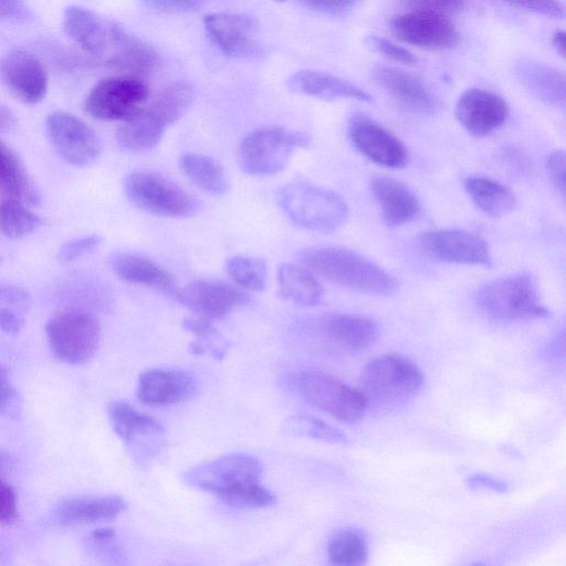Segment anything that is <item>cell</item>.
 I'll use <instances>...</instances> for the list:
<instances>
[{
	"label": "cell",
	"instance_id": "obj_1",
	"mask_svg": "<svg viewBox=\"0 0 566 566\" xmlns=\"http://www.w3.org/2000/svg\"><path fill=\"white\" fill-rule=\"evenodd\" d=\"M301 262L338 285L360 293L389 296L399 286L397 279L364 255L340 247H318L300 253Z\"/></svg>",
	"mask_w": 566,
	"mask_h": 566
},
{
	"label": "cell",
	"instance_id": "obj_2",
	"mask_svg": "<svg viewBox=\"0 0 566 566\" xmlns=\"http://www.w3.org/2000/svg\"><path fill=\"white\" fill-rule=\"evenodd\" d=\"M422 382V373L413 361L400 355H382L366 365L358 390L367 409L387 415L407 406Z\"/></svg>",
	"mask_w": 566,
	"mask_h": 566
},
{
	"label": "cell",
	"instance_id": "obj_3",
	"mask_svg": "<svg viewBox=\"0 0 566 566\" xmlns=\"http://www.w3.org/2000/svg\"><path fill=\"white\" fill-rule=\"evenodd\" d=\"M192 86L185 81L165 87L149 105L116 132L118 146L129 153H144L155 148L166 129L179 120L192 104Z\"/></svg>",
	"mask_w": 566,
	"mask_h": 566
},
{
	"label": "cell",
	"instance_id": "obj_4",
	"mask_svg": "<svg viewBox=\"0 0 566 566\" xmlns=\"http://www.w3.org/2000/svg\"><path fill=\"white\" fill-rule=\"evenodd\" d=\"M276 200L294 224L315 232H334L348 217V206L338 193L308 181L282 186Z\"/></svg>",
	"mask_w": 566,
	"mask_h": 566
},
{
	"label": "cell",
	"instance_id": "obj_5",
	"mask_svg": "<svg viewBox=\"0 0 566 566\" xmlns=\"http://www.w3.org/2000/svg\"><path fill=\"white\" fill-rule=\"evenodd\" d=\"M283 381L305 402L338 421L356 422L367 410L358 388H353L328 373L298 369L286 374Z\"/></svg>",
	"mask_w": 566,
	"mask_h": 566
},
{
	"label": "cell",
	"instance_id": "obj_6",
	"mask_svg": "<svg viewBox=\"0 0 566 566\" xmlns=\"http://www.w3.org/2000/svg\"><path fill=\"white\" fill-rule=\"evenodd\" d=\"M311 144V137L280 126H266L251 130L239 145L238 160L241 169L256 177L280 172L293 153Z\"/></svg>",
	"mask_w": 566,
	"mask_h": 566
},
{
	"label": "cell",
	"instance_id": "obj_7",
	"mask_svg": "<svg viewBox=\"0 0 566 566\" xmlns=\"http://www.w3.org/2000/svg\"><path fill=\"white\" fill-rule=\"evenodd\" d=\"M479 306L501 321H523L549 316L541 302L536 279L516 273L483 285L476 293Z\"/></svg>",
	"mask_w": 566,
	"mask_h": 566
},
{
	"label": "cell",
	"instance_id": "obj_8",
	"mask_svg": "<svg viewBox=\"0 0 566 566\" xmlns=\"http://www.w3.org/2000/svg\"><path fill=\"white\" fill-rule=\"evenodd\" d=\"M124 192L137 208L151 214L188 218L200 208L198 200L169 179L149 171H134L124 180Z\"/></svg>",
	"mask_w": 566,
	"mask_h": 566
},
{
	"label": "cell",
	"instance_id": "obj_9",
	"mask_svg": "<svg viewBox=\"0 0 566 566\" xmlns=\"http://www.w3.org/2000/svg\"><path fill=\"white\" fill-rule=\"evenodd\" d=\"M45 334L57 359L70 365H80L90 360L97 350L101 325L88 312L67 310L48 321Z\"/></svg>",
	"mask_w": 566,
	"mask_h": 566
},
{
	"label": "cell",
	"instance_id": "obj_10",
	"mask_svg": "<svg viewBox=\"0 0 566 566\" xmlns=\"http://www.w3.org/2000/svg\"><path fill=\"white\" fill-rule=\"evenodd\" d=\"M302 334L329 348L358 353L370 347L378 337V326L368 316L329 313L314 316L300 324Z\"/></svg>",
	"mask_w": 566,
	"mask_h": 566
},
{
	"label": "cell",
	"instance_id": "obj_11",
	"mask_svg": "<svg viewBox=\"0 0 566 566\" xmlns=\"http://www.w3.org/2000/svg\"><path fill=\"white\" fill-rule=\"evenodd\" d=\"M148 86L137 76L116 75L97 82L88 92L84 107L93 118L126 122L145 106Z\"/></svg>",
	"mask_w": 566,
	"mask_h": 566
},
{
	"label": "cell",
	"instance_id": "obj_12",
	"mask_svg": "<svg viewBox=\"0 0 566 566\" xmlns=\"http://www.w3.org/2000/svg\"><path fill=\"white\" fill-rule=\"evenodd\" d=\"M263 473L261 461L245 453H231L198 464L182 475L189 486L209 491L219 497L244 485L259 482Z\"/></svg>",
	"mask_w": 566,
	"mask_h": 566
},
{
	"label": "cell",
	"instance_id": "obj_13",
	"mask_svg": "<svg viewBox=\"0 0 566 566\" xmlns=\"http://www.w3.org/2000/svg\"><path fill=\"white\" fill-rule=\"evenodd\" d=\"M107 416L114 432L136 461L145 464L161 452L165 429L156 419L118 400L109 402Z\"/></svg>",
	"mask_w": 566,
	"mask_h": 566
},
{
	"label": "cell",
	"instance_id": "obj_14",
	"mask_svg": "<svg viewBox=\"0 0 566 566\" xmlns=\"http://www.w3.org/2000/svg\"><path fill=\"white\" fill-rule=\"evenodd\" d=\"M45 128L59 156L70 165L83 167L95 161L102 143L95 130L73 114L55 111L48 115Z\"/></svg>",
	"mask_w": 566,
	"mask_h": 566
},
{
	"label": "cell",
	"instance_id": "obj_15",
	"mask_svg": "<svg viewBox=\"0 0 566 566\" xmlns=\"http://www.w3.org/2000/svg\"><path fill=\"white\" fill-rule=\"evenodd\" d=\"M399 41L426 50H450L458 45L459 33L446 14L412 10L396 14L389 22Z\"/></svg>",
	"mask_w": 566,
	"mask_h": 566
},
{
	"label": "cell",
	"instance_id": "obj_16",
	"mask_svg": "<svg viewBox=\"0 0 566 566\" xmlns=\"http://www.w3.org/2000/svg\"><path fill=\"white\" fill-rule=\"evenodd\" d=\"M353 146L369 160L386 168H402L408 164L405 144L391 132L364 114H355L347 126Z\"/></svg>",
	"mask_w": 566,
	"mask_h": 566
},
{
	"label": "cell",
	"instance_id": "obj_17",
	"mask_svg": "<svg viewBox=\"0 0 566 566\" xmlns=\"http://www.w3.org/2000/svg\"><path fill=\"white\" fill-rule=\"evenodd\" d=\"M175 296L195 315L210 321L224 318L250 300L241 287L212 280H196L175 292Z\"/></svg>",
	"mask_w": 566,
	"mask_h": 566
},
{
	"label": "cell",
	"instance_id": "obj_18",
	"mask_svg": "<svg viewBox=\"0 0 566 566\" xmlns=\"http://www.w3.org/2000/svg\"><path fill=\"white\" fill-rule=\"evenodd\" d=\"M419 247L431 256L450 263L491 266L488 243L462 230H429L419 234Z\"/></svg>",
	"mask_w": 566,
	"mask_h": 566
},
{
	"label": "cell",
	"instance_id": "obj_19",
	"mask_svg": "<svg viewBox=\"0 0 566 566\" xmlns=\"http://www.w3.org/2000/svg\"><path fill=\"white\" fill-rule=\"evenodd\" d=\"M0 81L25 104H38L48 91V74L40 60L23 50H10L0 56Z\"/></svg>",
	"mask_w": 566,
	"mask_h": 566
},
{
	"label": "cell",
	"instance_id": "obj_20",
	"mask_svg": "<svg viewBox=\"0 0 566 566\" xmlns=\"http://www.w3.org/2000/svg\"><path fill=\"white\" fill-rule=\"evenodd\" d=\"M510 106L496 93L482 88L463 92L455 103L454 115L460 125L475 137H484L507 119Z\"/></svg>",
	"mask_w": 566,
	"mask_h": 566
},
{
	"label": "cell",
	"instance_id": "obj_21",
	"mask_svg": "<svg viewBox=\"0 0 566 566\" xmlns=\"http://www.w3.org/2000/svg\"><path fill=\"white\" fill-rule=\"evenodd\" d=\"M203 24L220 50L233 57H251L259 52L255 34L258 20L247 13H208Z\"/></svg>",
	"mask_w": 566,
	"mask_h": 566
},
{
	"label": "cell",
	"instance_id": "obj_22",
	"mask_svg": "<svg viewBox=\"0 0 566 566\" xmlns=\"http://www.w3.org/2000/svg\"><path fill=\"white\" fill-rule=\"evenodd\" d=\"M198 380L189 371L171 368H154L140 374L137 397L148 406H169L193 397Z\"/></svg>",
	"mask_w": 566,
	"mask_h": 566
},
{
	"label": "cell",
	"instance_id": "obj_23",
	"mask_svg": "<svg viewBox=\"0 0 566 566\" xmlns=\"http://www.w3.org/2000/svg\"><path fill=\"white\" fill-rule=\"evenodd\" d=\"M371 76L396 102L410 112L421 115L436 112V97L417 76L391 66L377 67L373 70Z\"/></svg>",
	"mask_w": 566,
	"mask_h": 566
},
{
	"label": "cell",
	"instance_id": "obj_24",
	"mask_svg": "<svg viewBox=\"0 0 566 566\" xmlns=\"http://www.w3.org/2000/svg\"><path fill=\"white\" fill-rule=\"evenodd\" d=\"M109 46L108 65L127 75L149 73L160 64V55L151 45L117 24H109Z\"/></svg>",
	"mask_w": 566,
	"mask_h": 566
},
{
	"label": "cell",
	"instance_id": "obj_25",
	"mask_svg": "<svg viewBox=\"0 0 566 566\" xmlns=\"http://www.w3.org/2000/svg\"><path fill=\"white\" fill-rule=\"evenodd\" d=\"M369 190L388 226L409 223L420 213L421 205L416 193L391 177L374 176Z\"/></svg>",
	"mask_w": 566,
	"mask_h": 566
},
{
	"label": "cell",
	"instance_id": "obj_26",
	"mask_svg": "<svg viewBox=\"0 0 566 566\" xmlns=\"http://www.w3.org/2000/svg\"><path fill=\"white\" fill-rule=\"evenodd\" d=\"M287 86L295 93L326 101L350 98L365 103L373 102V96L359 86L321 71L296 72L289 78Z\"/></svg>",
	"mask_w": 566,
	"mask_h": 566
},
{
	"label": "cell",
	"instance_id": "obj_27",
	"mask_svg": "<svg viewBox=\"0 0 566 566\" xmlns=\"http://www.w3.org/2000/svg\"><path fill=\"white\" fill-rule=\"evenodd\" d=\"M122 496H80L60 501L53 507L54 517L62 524L112 521L125 511Z\"/></svg>",
	"mask_w": 566,
	"mask_h": 566
},
{
	"label": "cell",
	"instance_id": "obj_28",
	"mask_svg": "<svg viewBox=\"0 0 566 566\" xmlns=\"http://www.w3.org/2000/svg\"><path fill=\"white\" fill-rule=\"evenodd\" d=\"M63 29L85 52L101 56L109 43V24L105 23L93 11L69 6L63 12Z\"/></svg>",
	"mask_w": 566,
	"mask_h": 566
},
{
	"label": "cell",
	"instance_id": "obj_29",
	"mask_svg": "<svg viewBox=\"0 0 566 566\" xmlns=\"http://www.w3.org/2000/svg\"><path fill=\"white\" fill-rule=\"evenodd\" d=\"M520 82L538 99L553 106H564L566 83L563 72L541 62L521 60L515 64Z\"/></svg>",
	"mask_w": 566,
	"mask_h": 566
},
{
	"label": "cell",
	"instance_id": "obj_30",
	"mask_svg": "<svg viewBox=\"0 0 566 566\" xmlns=\"http://www.w3.org/2000/svg\"><path fill=\"white\" fill-rule=\"evenodd\" d=\"M113 272L124 282L153 289L169 290L175 279L166 269L142 255L115 253L109 258Z\"/></svg>",
	"mask_w": 566,
	"mask_h": 566
},
{
	"label": "cell",
	"instance_id": "obj_31",
	"mask_svg": "<svg viewBox=\"0 0 566 566\" xmlns=\"http://www.w3.org/2000/svg\"><path fill=\"white\" fill-rule=\"evenodd\" d=\"M0 189L8 198L18 199L31 206L41 200L39 188L28 172L19 155L0 142Z\"/></svg>",
	"mask_w": 566,
	"mask_h": 566
},
{
	"label": "cell",
	"instance_id": "obj_32",
	"mask_svg": "<svg viewBox=\"0 0 566 566\" xmlns=\"http://www.w3.org/2000/svg\"><path fill=\"white\" fill-rule=\"evenodd\" d=\"M280 295L297 305L316 306L324 297V287L307 269L294 263H283L277 270Z\"/></svg>",
	"mask_w": 566,
	"mask_h": 566
},
{
	"label": "cell",
	"instance_id": "obj_33",
	"mask_svg": "<svg viewBox=\"0 0 566 566\" xmlns=\"http://www.w3.org/2000/svg\"><path fill=\"white\" fill-rule=\"evenodd\" d=\"M464 187L475 206L488 216L500 218L516 207L514 193L496 180L480 176L469 177Z\"/></svg>",
	"mask_w": 566,
	"mask_h": 566
},
{
	"label": "cell",
	"instance_id": "obj_34",
	"mask_svg": "<svg viewBox=\"0 0 566 566\" xmlns=\"http://www.w3.org/2000/svg\"><path fill=\"white\" fill-rule=\"evenodd\" d=\"M179 167L184 174L203 191L223 196L230 190V182L223 167L213 158L187 153L180 156Z\"/></svg>",
	"mask_w": 566,
	"mask_h": 566
},
{
	"label": "cell",
	"instance_id": "obj_35",
	"mask_svg": "<svg viewBox=\"0 0 566 566\" xmlns=\"http://www.w3.org/2000/svg\"><path fill=\"white\" fill-rule=\"evenodd\" d=\"M211 322L196 315L185 318L182 327L196 337L189 347L192 354L202 355L208 352L214 359L222 360L229 352L230 344Z\"/></svg>",
	"mask_w": 566,
	"mask_h": 566
},
{
	"label": "cell",
	"instance_id": "obj_36",
	"mask_svg": "<svg viewBox=\"0 0 566 566\" xmlns=\"http://www.w3.org/2000/svg\"><path fill=\"white\" fill-rule=\"evenodd\" d=\"M30 306L31 298L24 290L0 284V329L10 335L19 333Z\"/></svg>",
	"mask_w": 566,
	"mask_h": 566
},
{
	"label": "cell",
	"instance_id": "obj_37",
	"mask_svg": "<svg viewBox=\"0 0 566 566\" xmlns=\"http://www.w3.org/2000/svg\"><path fill=\"white\" fill-rule=\"evenodd\" d=\"M327 553L331 562L340 566L361 565L368 556L365 537L356 530H342L329 539Z\"/></svg>",
	"mask_w": 566,
	"mask_h": 566
},
{
	"label": "cell",
	"instance_id": "obj_38",
	"mask_svg": "<svg viewBox=\"0 0 566 566\" xmlns=\"http://www.w3.org/2000/svg\"><path fill=\"white\" fill-rule=\"evenodd\" d=\"M27 203L6 198L0 203V229L2 233L11 239H19L33 232L41 224V219Z\"/></svg>",
	"mask_w": 566,
	"mask_h": 566
},
{
	"label": "cell",
	"instance_id": "obj_39",
	"mask_svg": "<svg viewBox=\"0 0 566 566\" xmlns=\"http://www.w3.org/2000/svg\"><path fill=\"white\" fill-rule=\"evenodd\" d=\"M284 431L296 437H305L328 443L347 444V437L337 428L308 415H294L283 424Z\"/></svg>",
	"mask_w": 566,
	"mask_h": 566
},
{
	"label": "cell",
	"instance_id": "obj_40",
	"mask_svg": "<svg viewBox=\"0 0 566 566\" xmlns=\"http://www.w3.org/2000/svg\"><path fill=\"white\" fill-rule=\"evenodd\" d=\"M229 277L241 289L262 291L266 285V264L261 259L235 255L227 260Z\"/></svg>",
	"mask_w": 566,
	"mask_h": 566
},
{
	"label": "cell",
	"instance_id": "obj_41",
	"mask_svg": "<svg viewBox=\"0 0 566 566\" xmlns=\"http://www.w3.org/2000/svg\"><path fill=\"white\" fill-rule=\"evenodd\" d=\"M224 503L241 509H262L275 503V494L260 481L244 485L220 497Z\"/></svg>",
	"mask_w": 566,
	"mask_h": 566
},
{
	"label": "cell",
	"instance_id": "obj_42",
	"mask_svg": "<svg viewBox=\"0 0 566 566\" xmlns=\"http://www.w3.org/2000/svg\"><path fill=\"white\" fill-rule=\"evenodd\" d=\"M364 42L366 46H368L371 51L398 63L406 65H412L417 63V57L411 52L403 49L402 46L394 44L384 38L377 35H368L365 38Z\"/></svg>",
	"mask_w": 566,
	"mask_h": 566
},
{
	"label": "cell",
	"instance_id": "obj_43",
	"mask_svg": "<svg viewBox=\"0 0 566 566\" xmlns=\"http://www.w3.org/2000/svg\"><path fill=\"white\" fill-rule=\"evenodd\" d=\"M101 241L102 238L97 234H91L69 241L61 247L59 251V260L62 262L74 261L93 251L99 245Z\"/></svg>",
	"mask_w": 566,
	"mask_h": 566
},
{
	"label": "cell",
	"instance_id": "obj_44",
	"mask_svg": "<svg viewBox=\"0 0 566 566\" xmlns=\"http://www.w3.org/2000/svg\"><path fill=\"white\" fill-rule=\"evenodd\" d=\"M507 3L517 8L532 11L534 13L553 18L560 19L564 17V8L556 0H504Z\"/></svg>",
	"mask_w": 566,
	"mask_h": 566
},
{
	"label": "cell",
	"instance_id": "obj_45",
	"mask_svg": "<svg viewBox=\"0 0 566 566\" xmlns=\"http://www.w3.org/2000/svg\"><path fill=\"white\" fill-rule=\"evenodd\" d=\"M18 402V392L9 376L8 369L0 364V416L14 410Z\"/></svg>",
	"mask_w": 566,
	"mask_h": 566
},
{
	"label": "cell",
	"instance_id": "obj_46",
	"mask_svg": "<svg viewBox=\"0 0 566 566\" xmlns=\"http://www.w3.org/2000/svg\"><path fill=\"white\" fill-rule=\"evenodd\" d=\"M143 3L156 11L191 12L200 9L206 0H142Z\"/></svg>",
	"mask_w": 566,
	"mask_h": 566
},
{
	"label": "cell",
	"instance_id": "obj_47",
	"mask_svg": "<svg viewBox=\"0 0 566 566\" xmlns=\"http://www.w3.org/2000/svg\"><path fill=\"white\" fill-rule=\"evenodd\" d=\"M415 10L432 11L437 13H453L461 10L467 0H402Z\"/></svg>",
	"mask_w": 566,
	"mask_h": 566
},
{
	"label": "cell",
	"instance_id": "obj_48",
	"mask_svg": "<svg viewBox=\"0 0 566 566\" xmlns=\"http://www.w3.org/2000/svg\"><path fill=\"white\" fill-rule=\"evenodd\" d=\"M565 153L563 150L553 151L547 160V172L554 188L565 196Z\"/></svg>",
	"mask_w": 566,
	"mask_h": 566
},
{
	"label": "cell",
	"instance_id": "obj_49",
	"mask_svg": "<svg viewBox=\"0 0 566 566\" xmlns=\"http://www.w3.org/2000/svg\"><path fill=\"white\" fill-rule=\"evenodd\" d=\"M18 515L17 496L12 486L0 479V522L11 523Z\"/></svg>",
	"mask_w": 566,
	"mask_h": 566
},
{
	"label": "cell",
	"instance_id": "obj_50",
	"mask_svg": "<svg viewBox=\"0 0 566 566\" xmlns=\"http://www.w3.org/2000/svg\"><path fill=\"white\" fill-rule=\"evenodd\" d=\"M502 158L505 165L515 174L525 175L531 169L528 157L515 146H505L502 149Z\"/></svg>",
	"mask_w": 566,
	"mask_h": 566
},
{
	"label": "cell",
	"instance_id": "obj_51",
	"mask_svg": "<svg viewBox=\"0 0 566 566\" xmlns=\"http://www.w3.org/2000/svg\"><path fill=\"white\" fill-rule=\"evenodd\" d=\"M467 484L472 490H489L496 493H506L509 485L492 475L475 473L467 480Z\"/></svg>",
	"mask_w": 566,
	"mask_h": 566
},
{
	"label": "cell",
	"instance_id": "obj_52",
	"mask_svg": "<svg viewBox=\"0 0 566 566\" xmlns=\"http://www.w3.org/2000/svg\"><path fill=\"white\" fill-rule=\"evenodd\" d=\"M305 6L327 13H339L350 9L356 0H301Z\"/></svg>",
	"mask_w": 566,
	"mask_h": 566
},
{
	"label": "cell",
	"instance_id": "obj_53",
	"mask_svg": "<svg viewBox=\"0 0 566 566\" xmlns=\"http://www.w3.org/2000/svg\"><path fill=\"white\" fill-rule=\"evenodd\" d=\"M15 118L11 111L4 105L0 104V134L11 129L14 125Z\"/></svg>",
	"mask_w": 566,
	"mask_h": 566
},
{
	"label": "cell",
	"instance_id": "obj_54",
	"mask_svg": "<svg viewBox=\"0 0 566 566\" xmlns=\"http://www.w3.org/2000/svg\"><path fill=\"white\" fill-rule=\"evenodd\" d=\"M552 42L557 53L564 59L566 56V33L562 30L555 32Z\"/></svg>",
	"mask_w": 566,
	"mask_h": 566
},
{
	"label": "cell",
	"instance_id": "obj_55",
	"mask_svg": "<svg viewBox=\"0 0 566 566\" xmlns=\"http://www.w3.org/2000/svg\"><path fill=\"white\" fill-rule=\"evenodd\" d=\"M92 537L99 542L111 541L115 537V531L111 527H101L93 531Z\"/></svg>",
	"mask_w": 566,
	"mask_h": 566
},
{
	"label": "cell",
	"instance_id": "obj_56",
	"mask_svg": "<svg viewBox=\"0 0 566 566\" xmlns=\"http://www.w3.org/2000/svg\"><path fill=\"white\" fill-rule=\"evenodd\" d=\"M12 7V0H0V14L8 13Z\"/></svg>",
	"mask_w": 566,
	"mask_h": 566
},
{
	"label": "cell",
	"instance_id": "obj_57",
	"mask_svg": "<svg viewBox=\"0 0 566 566\" xmlns=\"http://www.w3.org/2000/svg\"><path fill=\"white\" fill-rule=\"evenodd\" d=\"M2 460H3V459H2V454L0 453V465H1V463H2Z\"/></svg>",
	"mask_w": 566,
	"mask_h": 566
},
{
	"label": "cell",
	"instance_id": "obj_58",
	"mask_svg": "<svg viewBox=\"0 0 566 566\" xmlns=\"http://www.w3.org/2000/svg\"><path fill=\"white\" fill-rule=\"evenodd\" d=\"M277 1H284V0H277Z\"/></svg>",
	"mask_w": 566,
	"mask_h": 566
}]
</instances>
